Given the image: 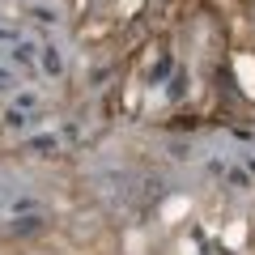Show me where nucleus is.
Instances as JSON below:
<instances>
[{
  "label": "nucleus",
  "instance_id": "f257e3e1",
  "mask_svg": "<svg viewBox=\"0 0 255 255\" xmlns=\"http://www.w3.org/2000/svg\"><path fill=\"white\" fill-rule=\"evenodd\" d=\"M43 68H47V73H60V55H55V47L43 51Z\"/></svg>",
  "mask_w": 255,
  "mask_h": 255
},
{
  "label": "nucleus",
  "instance_id": "39448f33",
  "mask_svg": "<svg viewBox=\"0 0 255 255\" xmlns=\"http://www.w3.org/2000/svg\"><path fill=\"white\" fill-rule=\"evenodd\" d=\"M4 81H9V73H4V68H0V85H4Z\"/></svg>",
  "mask_w": 255,
  "mask_h": 255
},
{
  "label": "nucleus",
  "instance_id": "f03ea898",
  "mask_svg": "<svg viewBox=\"0 0 255 255\" xmlns=\"http://www.w3.org/2000/svg\"><path fill=\"white\" fill-rule=\"evenodd\" d=\"M30 149H38V153H47V149H55V136H34V140H30Z\"/></svg>",
  "mask_w": 255,
  "mask_h": 255
},
{
  "label": "nucleus",
  "instance_id": "20e7f679",
  "mask_svg": "<svg viewBox=\"0 0 255 255\" xmlns=\"http://www.w3.org/2000/svg\"><path fill=\"white\" fill-rule=\"evenodd\" d=\"M4 124H9V128H21V124H26V115H21V111L13 107V111H9V119H4Z\"/></svg>",
  "mask_w": 255,
  "mask_h": 255
},
{
  "label": "nucleus",
  "instance_id": "7ed1b4c3",
  "mask_svg": "<svg viewBox=\"0 0 255 255\" xmlns=\"http://www.w3.org/2000/svg\"><path fill=\"white\" fill-rule=\"evenodd\" d=\"M13 230H21V234H30V230H38V217H21L17 226H13Z\"/></svg>",
  "mask_w": 255,
  "mask_h": 255
}]
</instances>
